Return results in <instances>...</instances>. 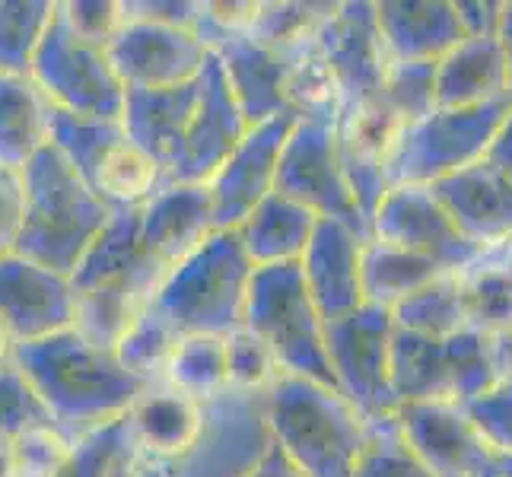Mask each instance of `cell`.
Listing matches in <instances>:
<instances>
[{
  "label": "cell",
  "instance_id": "cell-19",
  "mask_svg": "<svg viewBox=\"0 0 512 477\" xmlns=\"http://www.w3.org/2000/svg\"><path fill=\"white\" fill-rule=\"evenodd\" d=\"M363 245L366 239L353 233L350 226L319 217V226H315L303 258H299V271H303L306 290L322 322H334V318L366 306L360 280Z\"/></svg>",
  "mask_w": 512,
  "mask_h": 477
},
{
  "label": "cell",
  "instance_id": "cell-32",
  "mask_svg": "<svg viewBox=\"0 0 512 477\" xmlns=\"http://www.w3.org/2000/svg\"><path fill=\"white\" fill-rule=\"evenodd\" d=\"M125 137L121 121H102V118H83L70 115L51 105L48 118V147H55L67 166L74 169L80 179L90 185L96 169L102 166V159L109 156V150Z\"/></svg>",
  "mask_w": 512,
  "mask_h": 477
},
{
  "label": "cell",
  "instance_id": "cell-36",
  "mask_svg": "<svg viewBox=\"0 0 512 477\" xmlns=\"http://www.w3.org/2000/svg\"><path fill=\"white\" fill-rule=\"evenodd\" d=\"M446 366H449V388L452 404L465 408L468 401L487 395L500 382L497 363H493V344L487 334L465 328L443 341Z\"/></svg>",
  "mask_w": 512,
  "mask_h": 477
},
{
  "label": "cell",
  "instance_id": "cell-37",
  "mask_svg": "<svg viewBox=\"0 0 512 477\" xmlns=\"http://www.w3.org/2000/svg\"><path fill=\"white\" fill-rule=\"evenodd\" d=\"M462 280V277H458ZM462 306L468 328L500 338L512 331V264L481 268L474 277L462 280Z\"/></svg>",
  "mask_w": 512,
  "mask_h": 477
},
{
  "label": "cell",
  "instance_id": "cell-10",
  "mask_svg": "<svg viewBox=\"0 0 512 477\" xmlns=\"http://www.w3.org/2000/svg\"><path fill=\"white\" fill-rule=\"evenodd\" d=\"M194 32L201 35V42L207 51L220 61L229 90H233L239 109L245 121L261 125L274 115L293 112L290 109V96H287V83H290V55H280V51L255 42L249 32L239 26H226L220 23L214 13H210V0H204V13Z\"/></svg>",
  "mask_w": 512,
  "mask_h": 477
},
{
  "label": "cell",
  "instance_id": "cell-3",
  "mask_svg": "<svg viewBox=\"0 0 512 477\" xmlns=\"http://www.w3.org/2000/svg\"><path fill=\"white\" fill-rule=\"evenodd\" d=\"M20 175L26 201L16 255L70 277L109 223L112 207L67 166L55 147H42Z\"/></svg>",
  "mask_w": 512,
  "mask_h": 477
},
{
  "label": "cell",
  "instance_id": "cell-18",
  "mask_svg": "<svg viewBox=\"0 0 512 477\" xmlns=\"http://www.w3.org/2000/svg\"><path fill=\"white\" fill-rule=\"evenodd\" d=\"M166 277V268L156 261L144 242H140V207L137 210H112L109 223L86 249L80 264L70 274L74 293L90 290H115L128 293L150 306V299Z\"/></svg>",
  "mask_w": 512,
  "mask_h": 477
},
{
  "label": "cell",
  "instance_id": "cell-35",
  "mask_svg": "<svg viewBox=\"0 0 512 477\" xmlns=\"http://www.w3.org/2000/svg\"><path fill=\"white\" fill-rule=\"evenodd\" d=\"M175 344H179V334H175L163 318H156L150 309H144L131 322V328L118 338L112 353L121 363V369H128L137 382L163 385Z\"/></svg>",
  "mask_w": 512,
  "mask_h": 477
},
{
  "label": "cell",
  "instance_id": "cell-25",
  "mask_svg": "<svg viewBox=\"0 0 512 477\" xmlns=\"http://www.w3.org/2000/svg\"><path fill=\"white\" fill-rule=\"evenodd\" d=\"M509 96V70L497 35H468L436 61V109H471Z\"/></svg>",
  "mask_w": 512,
  "mask_h": 477
},
{
  "label": "cell",
  "instance_id": "cell-13",
  "mask_svg": "<svg viewBox=\"0 0 512 477\" xmlns=\"http://www.w3.org/2000/svg\"><path fill=\"white\" fill-rule=\"evenodd\" d=\"M398 433L436 477H500L497 452L452 401H408L395 411Z\"/></svg>",
  "mask_w": 512,
  "mask_h": 477
},
{
  "label": "cell",
  "instance_id": "cell-41",
  "mask_svg": "<svg viewBox=\"0 0 512 477\" xmlns=\"http://www.w3.org/2000/svg\"><path fill=\"white\" fill-rule=\"evenodd\" d=\"M353 477H436L423 468L414 452L404 446L395 417L369 423V443L357 462Z\"/></svg>",
  "mask_w": 512,
  "mask_h": 477
},
{
  "label": "cell",
  "instance_id": "cell-9",
  "mask_svg": "<svg viewBox=\"0 0 512 477\" xmlns=\"http://www.w3.org/2000/svg\"><path fill=\"white\" fill-rule=\"evenodd\" d=\"M392 331V312L369 303L357 312L334 318V322H325V350L338 392L366 423L388 420L398 411L392 376H388Z\"/></svg>",
  "mask_w": 512,
  "mask_h": 477
},
{
  "label": "cell",
  "instance_id": "cell-45",
  "mask_svg": "<svg viewBox=\"0 0 512 477\" xmlns=\"http://www.w3.org/2000/svg\"><path fill=\"white\" fill-rule=\"evenodd\" d=\"M61 13L67 16L70 29H74L80 39L93 42L99 48L109 45L118 26L125 23L121 0H67V4H61Z\"/></svg>",
  "mask_w": 512,
  "mask_h": 477
},
{
  "label": "cell",
  "instance_id": "cell-47",
  "mask_svg": "<svg viewBox=\"0 0 512 477\" xmlns=\"http://www.w3.org/2000/svg\"><path fill=\"white\" fill-rule=\"evenodd\" d=\"M23 175L0 166V258L16 252L23 229Z\"/></svg>",
  "mask_w": 512,
  "mask_h": 477
},
{
  "label": "cell",
  "instance_id": "cell-51",
  "mask_svg": "<svg viewBox=\"0 0 512 477\" xmlns=\"http://www.w3.org/2000/svg\"><path fill=\"white\" fill-rule=\"evenodd\" d=\"M121 477H179V471H175V465H169V462H156V458L137 455L131 468Z\"/></svg>",
  "mask_w": 512,
  "mask_h": 477
},
{
  "label": "cell",
  "instance_id": "cell-38",
  "mask_svg": "<svg viewBox=\"0 0 512 477\" xmlns=\"http://www.w3.org/2000/svg\"><path fill=\"white\" fill-rule=\"evenodd\" d=\"M379 99L398 128L427 118L436 112V61H388Z\"/></svg>",
  "mask_w": 512,
  "mask_h": 477
},
{
  "label": "cell",
  "instance_id": "cell-29",
  "mask_svg": "<svg viewBox=\"0 0 512 477\" xmlns=\"http://www.w3.org/2000/svg\"><path fill=\"white\" fill-rule=\"evenodd\" d=\"M388 376H392V392L398 404L452 401L446 347L436 338L395 328L392 353H388Z\"/></svg>",
  "mask_w": 512,
  "mask_h": 477
},
{
  "label": "cell",
  "instance_id": "cell-6",
  "mask_svg": "<svg viewBox=\"0 0 512 477\" xmlns=\"http://www.w3.org/2000/svg\"><path fill=\"white\" fill-rule=\"evenodd\" d=\"M509 109L512 99L506 96L471 109H436L427 118L401 125L385 150L388 188H427L452 172L481 163Z\"/></svg>",
  "mask_w": 512,
  "mask_h": 477
},
{
  "label": "cell",
  "instance_id": "cell-11",
  "mask_svg": "<svg viewBox=\"0 0 512 477\" xmlns=\"http://www.w3.org/2000/svg\"><path fill=\"white\" fill-rule=\"evenodd\" d=\"M312 48L338 90L341 109L379 102L388 58L376 26V4L366 0L334 4L322 26L315 29Z\"/></svg>",
  "mask_w": 512,
  "mask_h": 477
},
{
  "label": "cell",
  "instance_id": "cell-39",
  "mask_svg": "<svg viewBox=\"0 0 512 477\" xmlns=\"http://www.w3.org/2000/svg\"><path fill=\"white\" fill-rule=\"evenodd\" d=\"M331 7L334 4H255L245 32L280 55H293L312 39Z\"/></svg>",
  "mask_w": 512,
  "mask_h": 477
},
{
  "label": "cell",
  "instance_id": "cell-55",
  "mask_svg": "<svg viewBox=\"0 0 512 477\" xmlns=\"http://www.w3.org/2000/svg\"><path fill=\"white\" fill-rule=\"evenodd\" d=\"M0 477H13V458H10V446H0Z\"/></svg>",
  "mask_w": 512,
  "mask_h": 477
},
{
  "label": "cell",
  "instance_id": "cell-31",
  "mask_svg": "<svg viewBox=\"0 0 512 477\" xmlns=\"http://www.w3.org/2000/svg\"><path fill=\"white\" fill-rule=\"evenodd\" d=\"M388 312H392L395 328L414 331L436 341H446L452 334L468 328L465 306H462V280H458V274H446L433 280V284L411 293L408 299H401V303Z\"/></svg>",
  "mask_w": 512,
  "mask_h": 477
},
{
  "label": "cell",
  "instance_id": "cell-48",
  "mask_svg": "<svg viewBox=\"0 0 512 477\" xmlns=\"http://www.w3.org/2000/svg\"><path fill=\"white\" fill-rule=\"evenodd\" d=\"M236 477H306V474L290 462V458L284 455V449H280L277 443L264 439L261 452Z\"/></svg>",
  "mask_w": 512,
  "mask_h": 477
},
{
  "label": "cell",
  "instance_id": "cell-14",
  "mask_svg": "<svg viewBox=\"0 0 512 477\" xmlns=\"http://www.w3.org/2000/svg\"><path fill=\"white\" fill-rule=\"evenodd\" d=\"M105 55L125 90H169L198 80L210 51L194 29L125 20L105 45Z\"/></svg>",
  "mask_w": 512,
  "mask_h": 477
},
{
  "label": "cell",
  "instance_id": "cell-49",
  "mask_svg": "<svg viewBox=\"0 0 512 477\" xmlns=\"http://www.w3.org/2000/svg\"><path fill=\"white\" fill-rule=\"evenodd\" d=\"M455 13L458 20L465 26V35H497L500 29V16H503V4H481V0H474V4H455Z\"/></svg>",
  "mask_w": 512,
  "mask_h": 477
},
{
  "label": "cell",
  "instance_id": "cell-26",
  "mask_svg": "<svg viewBox=\"0 0 512 477\" xmlns=\"http://www.w3.org/2000/svg\"><path fill=\"white\" fill-rule=\"evenodd\" d=\"M315 226L319 217L309 207L271 191L236 226V236L252 268H271V264H299Z\"/></svg>",
  "mask_w": 512,
  "mask_h": 477
},
{
  "label": "cell",
  "instance_id": "cell-12",
  "mask_svg": "<svg viewBox=\"0 0 512 477\" xmlns=\"http://www.w3.org/2000/svg\"><path fill=\"white\" fill-rule=\"evenodd\" d=\"M369 229L373 239L430 258L449 274L484 258V245L471 242L433 198V191L423 185L388 188L369 220Z\"/></svg>",
  "mask_w": 512,
  "mask_h": 477
},
{
  "label": "cell",
  "instance_id": "cell-4",
  "mask_svg": "<svg viewBox=\"0 0 512 477\" xmlns=\"http://www.w3.org/2000/svg\"><path fill=\"white\" fill-rule=\"evenodd\" d=\"M252 274L255 268L242 252L236 229H214L198 249L166 271L147 309L179 338H229L245 325Z\"/></svg>",
  "mask_w": 512,
  "mask_h": 477
},
{
  "label": "cell",
  "instance_id": "cell-56",
  "mask_svg": "<svg viewBox=\"0 0 512 477\" xmlns=\"http://www.w3.org/2000/svg\"><path fill=\"white\" fill-rule=\"evenodd\" d=\"M500 462V477H512V455H497Z\"/></svg>",
  "mask_w": 512,
  "mask_h": 477
},
{
  "label": "cell",
  "instance_id": "cell-42",
  "mask_svg": "<svg viewBox=\"0 0 512 477\" xmlns=\"http://www.w3.org/2000/svg\"><path fill=\"white\" fill-rule=\"evenodd\" d=\"M55 423L42 404V398L32 392V385L13 363L0 366V446H13L23 433Z\"/></svg>",
  "mask_w": 512,
  "mask_h": 477
},
{
  "label": "cell",
  "instance_id": "cell-17",
  "mask_svg": "<svg viewBox=\"0 0 512 477\" xmlns=\"http://www.w3.org/2000/svg\"><path fill=\"white\" fill-rule=\"evenodd\" d=\"M77 296L70 277L23 255L0 258V322L16 344H32L74 328Z\"/></svg>",
  "mask_w": 512,
  "mask_h": 477
},
{
  "label": "cell",
  "instance_id": "cell-52",
  "mask_svg": "<svg viewBox=\"0 0 512 477\" xmlns=\"http://www.w3.org/2000/svg\"><path fill=\"white\" fill-rule=\"evenodd\" d=\"M493 344V363H497L500 379L512 382V331L500 334V338H490Z\"/></svg>",
  "mask_w": 512,
  "mask_h": 477
},
{
  "label": "cell",
  "instance_id": "cell-50",
  "mask_svg": "<svg viewBox=\"0 0 512 477\" xmlns=\"http://www.w3.org/2000/svg\"><path fill=\"white\" fill-rule=\"evenodd\" d=\"M484 163H490L497 172H503L506 179L512 182V109L509 115L503 118V125L497 128V134H493L490 147H487V156Z\"/></svg>",
  "mask_w": 512,
  "mask_h": 477
},
{
  "label": "cell",
  "instance_id": "cell-1",
  "mask_svg": "<svg viewBox=\"0 0 512 477\" xmlns=\"http://www.w3.org/2000/svg\"><path fill=\"white\" fill-rule=\"evenodd\" d=\"M10 363L26 376L51 420L70 439L125 417L147 388L128 369H121L112 350L86 341L77 328L32 344H16Z\"/></svg>",
  "mask_w": 512,
  "mask_h": 477
},
{
  "label": "cell",
  "instance_id": "cell-5",
  "mask_svg": "<svg viewBox=\"0 0 512 477\" xmlns=\"http://www.w3.org/2000/svg\"><path fill=\"white\" fill-rule=\"evenodd\" d=\"M242 328H249L274 353L280 373L338 392L325 350V322L306 290L299 264L255 268Z\"/></svg>",
  "mask_w": 512,
  "mask_h": 477
},
{
  "label": "cell",
  "instance_id": "cell-44",
  "mask_svg": "<svg viewBox=\"0 0 512 477\" xmlns=\"http://www.w3.org/2000/svg\"><path fill=\"white\" fill-rule=\"evenodd\" d=\"M462 411L481 430L493 452L512 455V382L500 379L487 395L468 401Z\"/></svg>",
  "mask_w": 512,
  "mask_h": 477
},
{
  "label": "cell",
  "instance_id": "cell-33",
  "mask_svg": "<svg viewBox=\"0 0 512 477\" xmlns=\"http://www.w3.org/2000/svg\"><path fill=\"white\" fill-rule=\"evenodd\" d=\"M137 458L128 420L118 417L112 423L77 436L70 443L64 462L51 477H121Z\"/></svg>",
  "mask_w": 512,
  "mask_h": 477
},
{
  "label": "cell",
  "instance_id": "cell-34",
  "mask_svg": "<svg viewBox=\"0 0 512 477\" xmlns=\"http://www.w3.org/2000/svg\"><path fill=\"white\" fill-rule=\"evenodd\" d=\"M58 0H0V74L29 77Z\"/></svg>",
  "mask_w": 512,
  "mask_h": 477
},
{
  "label": "cell",
  "instance_id": "cell-21",
  "mask_svg": "<svg viewBox=\"0 0 512 477\" xmlns=\"http://www.w3.org/2000/svg\"><path fill=\"white\" fill-rule=\"evenodd\" d=\"M214 204L207 185L163 182L140 207V242L169 271L214 233Z\"/></svg>",
  "mask_w": 512,
  "mask_h": 477
},
{
  "label": "cell",
  "instance_id": "cell-16",
  "mask_svg": "<svg viewBox=\"0 0 512 477\" xmlns=\"http://www.w3.org/2000/svg\"><path fill=\"white\" fill-rule=\"evenodd\" d=\"M245 131H249V121L229 90L220 61L210 55L198 77V105H194V115L188 121L182 150L163 175V182L207 185L210 175L223 166V159L236 150Z\"/></svg>",
  "mask_w": 512,
  "mask_h": 477
},
{
  "label": "cell",
  "instance_id": "cell-54",
  "mask_svg": "<svg viewBox=\"0 0 512 477\" xmlns=\"http://www.w3.org/2000/svg\"><path fill=\"white\" fill-rule=\"evenodd\" d=\"M10 353H13V338L7 334L4 322H0V366L10 363Z\"/></svg>",
  "mask_w": 512,
  "mask_h": 477
},
{
  "label": "cell",
  "instance_id": "cell-15",
  "mask_svg": "<svg viewBox=\"0 0 512 477\" xmlns=\"http://www.w3.org/2000/svg\"><path fill=\"white\" fill-rule=\"evenodd\" d=\"M296 118V112H284L252 125L236 150L223 159V166L210 175L207 191L217 229H236L274 191L280 150H284Z\"/></svg>",
  "mask_w": 512,
  "mask_h": 477
},
{
  "label": "cell",
  "instance_id": "cell-7",
  "mask_svg": "<svg viewBox=\"0 0 512 477\" xmlns=\"http://www.w3.org/2000/svg\"><path fill=\"white\" fill-rule=\"evenodd\" d=\"M29 80L61 112L118 121L125 109V83L118 80L105 48L70 29L61 4L29 64Z\"/></svg>",
  "mask_w": 512,
  "mask_h": 477
},
{
  "label": "cell",
  "instance_id": "cell-24",
  "mask_svg": "<svg viewBox=\"0 0 512 477\" xmlns=\"http://www.w3.org/2000/svg\"><path fill=\"white\" fill-rule=\"evenodd\" d=\"M194 105H198V80L169 90H125V109L118 121L131 144L166 175L182 150Z\"/></svg>",
  "mask_w": 512,
  "mask_h": 477
},
{
  "label": "cell",
  "instance_id": "cell-22",
  "mask_svg": "<svg viewBox=\"0 0 512 477\" xmlns=\"http://www.w3.org/2000/svg\"><path fill=\"white\" fill-rule=\"evenodd\" d=\"M427 188L471 242L487 245L512 236V182L484 159Z\"/></svg>",
  "mask_w": 512,
  "mask_h": 477
},
{
  "label": "cell",
  "instance_id": "cell-30",
  "mask_svg": "<svg viewBox=\"0 0 512 477\" xmlns=\"http://www.w3.org/2000/svg\"><path fill=\"white\" fill-rule=\"evenodd\" d=\"M166 385L201 404L229 395L226 376V338L214 334H185L166 366Z\"/></svg>",
  "mask_w": 512,
  "mask_h": 477
},
{
  "label": "cell",
  "instance_id": "cell-53",
  "mask_svg": "<svg viewBox=\"0 0 512 477\" xmlns=\"http://www.w3.org/2000/svg\"><path fill=\"white\" fill-rule=\"evenodd\" d=\"M497 39H500L503 55H506V70H509V99H512V4H503V16H500Z\"/></svg>",
  "mask_w": 512,
  "mask_h": 477
},
{
  "label": "cell",
  "instance_id": "cell-8",
  "mask_svg": "<svg viewBox=\"0 0 512 477\" xmlns=\"http://www.w3.org/2000/svg\"><path fill=\"white\" fill-rule=\"evenodd\" d=\"M274 191L309 207L315 217H328L350 226L366 242L373 239L369 223L360 214V207L350 194V185L344 179L334 118H315V115L296 118L287 144L280 150Z\"/></svg>",
  "mask_w": 512,
  "mask_h": 477
},
{
  "label": "cell",
  "instance_id": "cell-40",
  "mask_svg": "<svg viewBox=\"0 0 512 477\" xmlns=\"http://www.w3.org/2000/svg\"><path fill=\"white\" fill-rule=\"evenodd\" d=\"M226 376L229 395H264L277 382L280 366L249 328H239L226 338Z\"/></svg>",
  "mask_w": 512,
  "mask_h": 477
},
{
  "label": "cell",
  "instance_id": "cell-43",
  "mask_svg": "<svg viewBox=\"0 0 512 477\" xmlns=\"http://www.w3.org/2000/svg\"><path fill=\"white\" fill-rule=\"evenodd\" d=\"M70 443H74V439H70L58 423H45V427L23 433L10 446L13 477H51L64 462Z\"/></svg>",
  "mask_w": 512,
  "mask_h": 477
},
{
  "label": "cell",
  "instance_id": "cell-28",
  "mask_svg": "<svg viewBox=\"0 0 512 477\" xmlns=\"http://www.w3.org/2000/svg\"><path fill=\"white\" fill-rule=\"evenodd\" d=\"M449 271L439 268L436 261L395 249L379 239H369L363 245L360 258V280H363V299L369 306L379 309H395L401 299L423 290L433 280L446 277Z\"/></svg>",
  "mask_w": 512,
  "mask_h": 477
},
{
  "label": "cell",
  "instance_id": "cell-20",
  "mask_svg": "<svg viewBox=\"0 0 512 477\" xmlns=\"http://www.w3.org/2000/svg\"><path fill=\"white\" fill-rule=\"evenodd\" d=\"M137 455L179 465L204 443L207 404L194 401L172 385H147L125 414Z\"/></svg>",
  "mask_w": 512,
  "mask_h": 477
},
{
  "label": "cell",
  "instance_id": "cell-46",
  "mask_svg": "<svg viewBox=\"0 0 512 477\" xmlns=\"http://www.w3.org/2000/svg\"><path fill=\"white\" fill-rule=\"evenodd\" d=\"M204 13V0H121L125 20H150L166 26L194 29Z\"/></svg>",
  "mask_w": 512,
  "mask_h": 477
},
{
  "label": "cell",
  "instance_id": "cell-2",
  "mask_svg": "<svg viewBox=\"0 0 512 477\" xmlns=\"http://www.w3.org/2000/svg\"><path fill=\"white\" fill-rule=\"evenodd\" d=\"M261 423L306 477H353L369 443V423L344 395L287 373L261 395Z\"/></svg>",
  "mask_w": 512,
  "mask_h": 477
},
{
  "label": "cell",
  "instance_id": "cell-27",
  "mask_svg": "<svg viewBox=\"0 0 512 477\" xmlns=\"http://www.w3.org/2000/svg\"><path fill=\"white\" fill-rule=\"evenodd\" d=\"M51 102L29 77L0 74V166L23 172L48 147Z\"/></svg>",
  "mask_w": 512,
  "mask_h": 477
},
{
  "label": "cell",
  "instance_id": "cell-23",
  "mask_svg": "<svg viewBox=\"0 0 512 477\" xmlns=\"http://www.w3.org/2000/svg\"><path fill=\"white\" fill-rule=\"evenodd\" d=\"M376 26L388 61H439L468 39L455 4L443 0H382Z\"/></svg>",
  "mask_w": 512,
  "mask_h": 477
}]
</instances>
